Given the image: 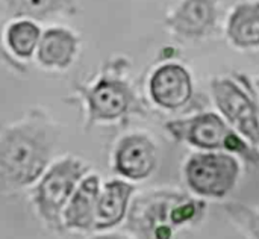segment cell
<instances>
[{"label":"cell","mask_w":259,"mask_h":239,"mask_svg":"<svg viewBox=\"0 0 259 239\" xmlns=\"http://www.w3.org/2000/svg\"><path fill=\"white\" fill-rule=\"evenodd\" d=\"M52 155V135L38 120L18 124L0 138V176L14 186L35 182Z\"/></svg>","instance_id":"1"},{"label":"cell","mask_w":259,"mask_h":239,"mask_svg":"<svg viewBox=\"0 0 259 239\" xmlns=\"http://www.w3.org/2000/svg\"><path fill=\"white\" fill-rule=\"evenodd\" d=\"M206 203L182 193H153L132 206L129 227L143 239H171L175 229L202 221Z\"/></svg>","instance_id":"2"},{"label":"cell","mask_w":259,"mask_h":239,"mask_svg":"<svg viewBox=\"0 0 259 239\" xmlns=\"http://www.w3.org/2000/svg\"><path fill=\"white\" fill-rule=\"evenodd\" d=\"M167 132L181 142L206 152H228L256 164L259 150L252 147L220 114L200 112L193 117L171 120Z\"/></svg>","instance_id":"3"},{"label":"cell","mask_w":259,"mask_h":239,"mask_svg":"<svg viewBox=\"0 0 259 239\" xmlns=\"http://www.w3.org/2000/svg\"><path fill=\"white\" fill-rule=\"evenodd\" d=\"M209 89L220 115L259 150V103L249 77L241 73L211 79Z\"/></svg>","instance_id":"4"},{"label":"cell","mask_w":259,"mask_h":239,"mask_svg":"<svg viewBox=\"0 0 259 239\" xmlns=\"http://www.w3.org/2000/svg\"><path fill=\"white\" fill-rule=\"evenodd\" d=\"M184 174L197 197L225 199L238 182L240 162L228 152L196 153L187 161Z\"/></svg>","instance_id":"5"},{"label":"cell","mask_w":259,"mask_h":239,"mask_svg":"<svg viewBox=\"0 0 259 239\" xmlns=\"http://www.w3.org/2000/svg\"><path fill=\"white\" fill-rule=\"evenodd\" d=\"M88 167L74 158L56 162L42 177L35 191V205L39 215L52 226L61 224V212L73 196L77 182Z\"/></svg>","instance_id":"6"},{"label":"cell","mask_w":259,"mask_h":239,"mask_svg":"<svg viewBox=\"0 0 259 239\" xmlns=\"http://www.w3.org/2000/svg\"><path fill=\"white\" fill-rule=\"evenodd\" d=\"M77 91L88 106V124L111 121L131 112H143V106L132 86L115 74H103L91 88L79 86Z\"/></svg>","instance_id":"7"},{"label":"cell","mask_w":259,"mask_h":239,"mask_svg":"<svg viewBox=\"0 0 259 239\" xmlns=\"http://www.w3.org/2000/svg\"><path fill=\"white\" fill-rule=\"evenodd\" d=\"M219 20V0H178L165 15L164 26L179 41L199 42L215 33Z\"/></svg>","instance_id":"8"},{"label":"cell","mask_w":259,"mask_h":239,"mask_svg":"<svg viewBox=\"0 0 259 239\" xmlns=\"http://www.w3.org/2000/svg\"><path fill=\"white\" fill-rule=\"evenodd\" d=\"M149 92L162 109L176 111L193 99L194 83L190 70L179 62H164L150 76Z\"/></svg>","instance_id":"9"},{"label":"cell","mask_w":259,"mask_h":239,"mask_svg":"<svg viewBox=\"0 0 259 239\" xmlns=\"http://www.w3.org/2000/svg\"><path fill=\"white\" fill-rule=\"evenodd\" d=\"M155 142L143 133L124 136L115 150V171L131 180L147 179L156 168Z\"/></svg>","instance_id":"10"},{"label":"cell","mask_w":259,"mask_h":239,"mask_svg":"<svg viewBox=\"0 0 259 239\" xmlns=\"http://www.w3.org/2000/svg\"><path fill=\"white\" fill-rule=\"evenodd\" d=\"M225 35L228 42L241 52L259 49V0H241L226 17Z\"/></svg>","instance_id":"11"},{"label":"cell","mask_w":259,"mask_h":239,"mask_svg":"<svg viewBox=\"0 0 259 239\" xmlns=\"http://www.w3.org/2000/svg\"><path fill=\"white\" fill-rule=\"evenodd\" d=\"M79 50V38L70 29L50 27L41 33L36 59L46 68H68Z\"/></svg>","instance_id":"12"},{"label":"cell","mask_w":259,"mask_h":239,"mask_svg":"<svg viewBox=\"0 0 259 239\" xmlns=\"http://www.w3.org/2000/svg\"><path fill=\"white\" fill-rule=\"evenodd\" d=\"M100 194V179L96 174L88 176L70 197L64 211V224L68 229L91 230L96 221V206Z\"/></svg>","instance_id":"13"},{"label":"cell","mask_w":259,"mask_h":239,"mask_svg":"<svg viewBox=\"0 0 259 239\" xmlns=\"http://www.w3.org/2000/svg\"><path fill=\"white\" fill-rule=\"evenodd\" d=\"M134 191L135 186L127 182H108L97 199L94 229L105 230L117 226L126 215L127 205Z\"/></svg>","instance_id":"14"},{"label":"cell","mask_w":259,"mask_h":239,"mask_svg":"<svg viewBox=\"0 0 259 239\" xmlns=\"http://www.w3.org/2000/svg\"><path fill=\"white\" fill-rule=\"evenodd\" d=\"M3 9L15 20L46 21L59 15H74L77 0H3Z\"/></svg>","instance_id":"15"},{"label":"cell","mask_w":259,"mask_h":239,"mask_svg":"<svg viewBox=\"0 0 259 239\" xmlns=\"http://www.w3.org/2000/svg\"><path fill=\"white\" fill-rule=\"evenodd\" d=\"M41 38V29L33 20L17 18L3 32L8 52L15 59H29L36 52Z\"/></svg>","instance_id":"16"},{"label":"cell","mask_w":259,"mask_h":239,"mask_svg":"<svg viewBox=\"0 0 259 239\" xmlns=\"http://www.w3.org/2000/svg\"><path fill=\"white\" fill-rule=\"evenodd\" d=\"M223 211L250 238L259 239V211L241 203H226Z\"/></svg>","instance_id":"17"},{"label":"cell","mask_w":259,"mask_h":239,"mask_svg":"<svg viewBox=\"0 0 259 239\" xmlns=\"http://www.w3.org/2000/svg\"><path fill=\"white\" fill-rule=\"evenodd\" d=\"M0 64H5V65H8L9 68L17 70V71H26V67L8 52V49H6V45H5V39H3L2 26H0Z\"/></svg>","instance_id":"18"},{"label":"cell","mask_w":259,"mask_h":239,"mask_svg":"<svg viewBox=\"0 0 259 239\" xmlns=\"http://www.w3.org/2000/svg\"><path fill=\"white\" fill-rule=\"evenodd\" d=\"M93 239H127L124 238V236H121V235H102V236H96V238Z\"/></svg>","instance_id":"19"},{"label":"cell","mask_w":259,"mask_h":239,"mask_svg":"<svg viewBox=\"0 0 259 239\" xmlns=\"http://www.w3.org/2000/svg\"><path fill=\"white\" fill-rule=\"evenodd\" d=\"M255 92H258L259 95V76L255 79Z\"/></svg>","instance_id":"20"}]
</instances>
